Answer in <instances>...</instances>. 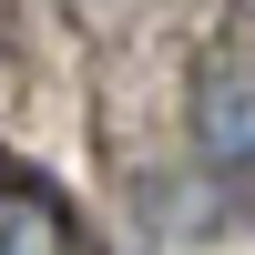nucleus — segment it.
<instances>
[{
    "label": "nucleus",
    "instance_id": "nucleus-1",
    "mask_svg": "<svg viewBox=\"0 0 255 255\" xmlns=\"http://www.w3.org/2000/svg\"><path fill=\"white\" fill-rule=\"evenodd\" d=\"M204 143H215V153H255V72H215L204 82Z\"/></svg>",
    "mask_w": 255,
    "mask_h": 255
},
{
    "label": "nucleus",
    "instance_id": "nucleus-2",
    "mask_svg": "<svg viewBox=\"0 0 255 255\" xmlns=\"http://www.w3.org/2000/svg\"><path fill=\"white\" fill-rule=\"evenodd\" d=\"M0 255H82V245L41 194H0Z\"/></svg>",
    "mask_w": 255,
    "mask_h": 255
}]
</instances>
